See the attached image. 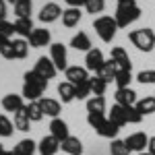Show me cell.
Instances as JSON below:
<instances>
[{
	"label": "cell",
	"mask_w": 155,
	"mask_h": 155,
	"mask_svg": "<svg viewBox=\"0 0 155 155\" xmlns=\"http://www.w3.org/2000/svg\"><path fill=\"white\" fill-rule=\"evenodd\" d=\"M93 29H95V33L99 35L101 41L110 44V41L116 37L118 23H116V19H114V17H97L95 21H93Z\"/></svg>",
	"instance_id": "obj_4"
},
{
	"label": "cell",
	"mask_w": 155,
	"mask_h": 155,
	"mask_svg": "<svg viewBox=\"0 0 155 155\" xmlns=\"http://www.w3.org/2000/svg\"><path fill=\"white\" fill-rule=\"evenodd\" d=\"M23 79H25V85H23V93L21 95L25 99H29V101H39L44 91H46V87H48V81L41 74H37L35 71H27Z\"/></svg>",
	"instance_id": "obj_1"
},
{
	"label": "cell",
	"mask_w": 155,
	"mask_h": 155,
	"mask_svg": "<svg viewBox=\"0 0 155 155\" xmlns=\"http://www.w3.org/2000/svg\"><path fill=\"white\" fill-rule=\"evenodd\" d=\"M132 81V72L130 71H118L116 72V79H114V83L118 89H126Z\"/></svg>",
	"instance_id": "obj_33"
},
{
	"label": "cell",
	"mask_w": 155,
	"mask_h": 155,
	"mask_svg": "<svg viewBox=\"0 0 155 155\" xmlns=\"http://www.w3.org/2000/svg\"><path fill=\"white\" fill-rule=\"evenodd\" d=\"M110 153L112 155H128L130 153V149L126 147L124 141H120V139H114L112 145H110Z\"/></svg>",
	"instance_id": "obj_34"
},
{
	"label": "cell",
	"mask_w": 155,
	"mask_h": 155,
	"mask_svg": "<svg viewBox=\"0 0 155 155\" xmlns=\"http://www.w3.org/2000/svg\"><path fill=\"white\" fill-rule=\"evenodd\" d=\"M110 122H114L116 126H124V124H128L126 122V112H124V107L122 106H112V112H110V116H107Z\"/></svg>",
	"instance_id": "obj_28"
},
{
	"label": "cell",
	"mask_w": 155,
	"mask_h": 155,
	"mask_svg": "<svg viewBox=\"0 0 155 155\" xmlns=\"http://www.w3.org/2000/svg\"><path fill=\"white\" fill-rule=\"evenodd\" d=\"M116 2H120V0H116Z\"/></svg>",
	"instance_id": "obj_52"
},
{
	"label": "cell",
	"mask_w": 155,
	"mask_h": 155,
	"mask_svg": "<svg viewBox=\"0 0 155 155\" xmlns=\"http://www.w3.org/2000/svg\"><path fill=\"white\" fill-rule=\"evenodd\" d=\"M6 2H11V4H15V2H17V0H6Z\"/></svg>",
	"instance_id": "obj_50"
},
{
	"label": "cell",
	"mask_w": 155,
	"mask_h": 155,
	"mask_svg": "<svg viewBox=\"0 0 155 155\" xmlns=\"http://www.w3.org/2000/svg\"><path fill=\"white\" fill-rule=\"evenodd\" d=\"M153 97H155V95H153Z\"/></svg>",
	"instance_id": "obj_53"
},
{
	"label": "cell",
	"mask_w": 155,
	"mask_h": 155,
	"mask_svg": "<svg viewBox=\"0 0 155 155\" xmlns=\"http://www.w3.org/2000/svg\"><path fill=\"white\" fill-rule=\"evenodd\" d=\"M37 17H39L41 23H54V21H58L60 17H62V8L56 2H48V4L41 6V11H39Z\"/></svg>",
	"instance_id": "obj_7"
},
{
	"label": "cell",
	"mask_w": 155,
	"mask_h": 155,
	"mask_svg": "<svg viewBox=\"0 0 155 155\" xmlns=\"http://www.w3.org/2000/svg\"><path fill=\"white\" fill-rule=\"evenodd\" d=\"M4 41H6V37H2V35H0V46H2Z\"/></svg>",
	"instance_id": "obj_48"
},
{
	"label": "cell",
	"mask_w": 155,
	"mask_h": 155,
	"mask_svg": "<svg viewBox=\"0 0 155 155\" xmlns=\"http://www.w3.org/2000/svg\"><path fill=\"white\" fill-rule=\"evenodd\" d=\"M116 72H118L116 64H114L112 60H106V62H104V66L99 68V72H97V74H99V77H101L106 83H112V81L116 79Z\"/></svg>",
	"instance_id": "obj_26"
},
{
	"label": "cell",
	"mask_w": 155,
	"mask_h": 155,
	"mask_svg": "<svg viewBox=\"0 0 155 155\" xmlns=\"http://www.w3.org/2000/svg\"><path fill=\"white\" fill-rule=\"evenodd\" d=\"M89 85H91V93H93V95H104L106 89H107V83L99 77V74L89 77Z\"/></svg>",
	"instance_id": "obj_32"
},
{
	"label": "cell",
	"mask_w": 155,
	"mask_h": 155,
	"mask_svg": "<svg viewBox=\"0 0 155 155\" xmlns=\"http://www.w3.org/2000/svg\"><path fill=\"white\" fill-rule=\"evenodd\" d=\"M147 151L151 155H155V137H149V145H147Z\"/></svg>",
	"instance_id": "obj_46"
},
{
	"label": "cell",
	"mask_w": 155,
	"mask_h": 155,
	"mask_svg": "<svg viewBox=\"0 0 155 155\" xmlns=\"http://www.w3.org/2000/svg\"><path fill=\"white\" fill-rule=\"evenodd\" d=\"M15 29H17V33L21 37H29L33 33V21H31V17H27V19H17L15 21Z\"/></svg>",
	"instance_id": "obj_24"
},
{
	"label": "cell",
	"mask_w": 155,
	"mask_h": 155,
	"mask_svg": "<svg viewBox=\"0 0 155 155\" xmlns=\"http://www.w3.org/2000/svg\"><path fill=\"white\" fill-rule=\"evenodd\" d=\"M110 60L116 64V68L118 71H132V62L128 58V54H126V50L116 46V48H112V54H110Z\"/></svg>",
	"instance_id": "obj_6"
},
{
	"label": "cell",
	"mask_w": 155,
	"mask_h": 155,
	"mask_svg": "<svg viewBox=\"0 0 155 155\" xmlns=\"http://www.w3.org/2000/svg\"><path fill=\"white\" fill-rule=\"evenodd\" d=\"M104 6H106V0H87V4H85L87 12H91V15L101 12V11H104Z\"/></svg>",
	"instance_id": "obj_41"
},
{
	"label": "cell",
	"mask_w": 155,
	"mask_h": 155,
	"mask_svg": "<svg viewBox=\"0 0 155 155\" xmlns=\"http://www.w3.org/2000/svg\"><path fill=\"white\" fill-rule=\"evenodd\" d=\"M6 155H12V151H6Z\"/></svg>",
	"instance_id": "obj_51"
},
{
	"label": "cell",
	"mask_w": 155,
	"mask_h": 155,
	"mask_svg": "<svg viewBox=\"0 0 155 155\" xmlns=\"http://www.w3.org/2000/svg\"><path fill=\"white\" fill-rule=\"evenodd\" d=\"M137 81H139L141 85L155 83V71H153V68H149V71H141L139 74H137Z\"/></svg>",
	"instance_id": "obj_39"
},
{
	"label": "cell",
	"mask_w": 155,
	"mask_h": 155,
	"mask_svg": "<svg viewBox=\"0 0 155 155\" xmlns=\"http://www.w3.org/2000/svg\"><path fill=\"white\" fill-rule=\"evenodd\" d=\"M25 112H27V116H29L31 122H39V120L44 118V112H41L39 101H29V104L25 106Z\"/></svg>",
	"instance_id": "obj_30"
},
{
	"label": "cell",
	"mask_w": 155,
	"mask_h": 155,
	"mask_svg": "<svg viewBox=\"0 0 155 155\" xmlns=\"http://www.w3.org/2000/svg\"><path fill=\"white\" fill-rule=\"evenodd\" d=\"M137 155H151V153H149V151H147V153H145V151H143V153H137Z\"/></svg>",
	"instance_id": "obj_49"
},
{
	"label": "cell",
	"mask_w": 155,
	"mask_h": 155,
	"mask_svg": "<svg viewBox=\"0 0 155 155\" xmlns=\"http://www.w3.org/2000/svg\"><path fill=\"white\" fill-rule=\"evenodd\" d=\"M124 143H126V147H128L130 151L143 153L145 147L149 145V137H147L145 132H132V134H128V137L124 139Z\"/></svg>",
	"instance_id": "obj_8"
},
{
	"label": "cell",
	"mask_w": 155,
	"mask_h": 155,
	"mask_svg": "<svg viewBox=\"0 0 155 155\" xmlns=\"http://www.w3.org/2000/svg\"><path fill=\"white\" fill-rule=\"evenodd\" d=\"M137 110L143 114V116H149V114H153L155 112V97H143V99H139L137 101Z\"/></svg>",
	"instance_id": "obj_31"
},
{
	"label": "cell",
	"mask_w": 155,
	"mask_h": 155,
	"mask_svg": "<svg viewBox=\"0 0 155 155\" xmlns=\"http://www.w3.org/2000/svg\"><path fill=\"white\" fill-rule=\"evenodd\" d=\"M64 74H66V81L72 83L74 87L85 83V81H89V71H87L85 66H68V68L64 71Z\"/></svg>",
	"instance_id": "obj_11"
},
{
	"label": "cell",
	"mask_w": 155,
	"mask_h": 155,
	"mask_svg": "<svg viewBox=\"0 0 155 155\" xmlns=\"http://www.w3.org/2000/svg\"><path fill=\"white\" fill-rule=\"evenodd\" d=\"M58 95L62 99V104H71L72 99H77V95H74V85L68 83V81L60 83L58 85Z\"/></svg>",
	"instance_id": "obj_23"
},
{
	"label": "cell",
	"mask_w": 155,
	"mask_h": 155,
	"mask_svg": "<svg viewBox=\"0 0 155 155\" xmlns=\"http://www.w3.org/2000/svg\"><path fill=\"white\" fill-rule=\"evenodd\" d=\"M74 95H77V99H89V95H93V93H91V85H89V81L77 85V87H74Z\"/></svg>",
	"instance_id": "obj_37"
},
{
	"label": "cell",
	"mask_w": 155,
	"mask_h": 155,
	"mask_svg": "<svg viewBox=\"0 0 155 155\" xmlns=\"http://www.w3.org/2000/svg\"><path fill=\"white\" fill-rule=\"evenodd\" d=\"M116 104L122 107H128V106H137V93L132 91L130 87H126V89H116Z\"/></svg>",
	"instance_id": "obj_14"
},
{
	"label": "cell",
	"mask_w": 155,
	"mask_h": 155,
	"mask_svg": "<svg viewBox=\"0 0 155 155\" xmlns=\"http://www.w3.org/2000/svg\"><path fill=\"white\" fill-rule=\"evenodd\" d=\"M128 39H130L132 46L137 50H141V52H151V50L155 48V31L149 29V27L130 31V33H128Z\"/></svg>",
	"instance_id": "obj_3"
},
{
	"label": "cell",
	"mask_w": 155,
	"mask_h": 155,
	"mask_svg": "<svg viewBox=\"0 0 155 155\" xmlns=\"http://www.w3.org/2000/svg\"><path fill=\"white\" fill-rule=\"evenodd\" d=\"M0 155H6V151H4V147L0 145Z\"/></svg>",
	"instance_id": "obj_47"
},
{
	"label": "cell",
	"mask_w": 155,
	"mask_h": 155,
	"mask_svg": "<svg viewBox=\"0 0 155 155\" xmlns=\"http://www.w3.org/2000/svg\"><path fill=\"white\" fill-rule=\"evenodd\" d=\"M124 112H126V122H128V124H139V122L143 120V114H141L134 106L124 107Z\"/></svg>",
	"instance_id": "obj_36"
},
{
	"label": "cell",
	"mask_w": 155,
	"mask_h": 155,
	"mask_svg": "<svg viewBox=\"0 0 155 155\" xmlns=\"http://www.w3.org/2000/svg\"><path fill=\"white\" fill-rule=\"evenodd\" d=\"M50 134L62 143L64 139L71 137V134H68V124H66L64 120H60V118H52V122H50Z\"/></svg>",
	"instance_id": "obj_12"
},
{
	"label": "cell",
	"mask_w": 155,
	"mask_h": 155,
	"mask_svg": "<svg viewBox=\"0 0 155 155\" xmlns=\"http://www.w3.org/2000/svg\"><path fill=\"white\" fill-rule=\"evenodd\" d=\"M60 149L68 155H81L83 153V143L79 141V137H68L60 143Z\"/></svg>",
	"instance_id": "obj_18"
},
{
	"label": "cell",
	"mask_w": 155,
	"mask_h": 155,
	"mask_svg": "<svg viewBox=\"0 0 155 155\" xmlns=\"http://www.w3.org/2000/svg\"><path fill=\"white\" fill-rule=\"evenodd\" d=\"M81 8H66V11H62V25L64 27H74V25H79L81 21Z\"/></svg>",
	"instance_id": "obj_19"
},
{
	"label": "cell",
	"mask_w": 155,
	"mask_h": 155,
	"mask_svg": "<svg viewBox=\"0 0 155 155\" xmlns=\"http://www.w3.org/2000/svg\"><path fill=\"white\" fill-rule=\"evenodd\" d=\"M12 33H17L15 23H11V21H0V35L6 37V39H11Z\"/></svg>",
	"instance_id": "obj_40"
},
{
	"label": "cell",
	"mask_w": 155,
	"mask_h": 155,
	"mask_svg": "<svg viewBox=\"0 0 155 155\" xmlns=\"http://www.w3.org/2000/svg\"><path fill=\"white\" fill-rule=\"evenodd\" d=\"M50 35L48 29H33V33L29 35V46L31 48H44V46H50Z\"/></svg>",
	"instance_id": "obj_15"
},
{
	"label": "cell",
	"mask_w": 155,
	"mask_h": 155,
	"mask_svg": "<svg viewBox=\"0 0 155 155\" xmlns=\"http://www.w3.org/2000/svg\"><path fill=\"white\" fill-rule=\"evenodd\" d=\"M0 21H6V0H0Z\"/></svg>",
	"instance_id": "obj_45"
},
{
	"label": "cell",
	"mask_w": 155,
	"mask_h": 155,
	"mask_svg": "<svg viewBox=\"0 0 155 155\" xmlns=\"http://www.w3.org/2000/svg\"><path fill=\"white\" fill-rule=\"evenodd\" d=\"M104 54H101V50H97V48H91L89 52H87V56H85V68L87 71H91V72H99V68L104 66Z\"/></svg>",
	"instance_id": "obj_9"
},
{
	"label": "cell",
	"mask_w": 155,
	"mask_h": 155,
	"mask_svg": "<svg viewBox=\"0 0 155 155\" xmlns=\"http://www.w3.org/2000/svg\"><path fill=\"white\" fill-rule=\"evenodd\" d=\"M60 149V141L58 139H54L52 134H48V137H44L41 141H39V145H37V151H39V155H56Z\"/></svg>",
	"instance_id": "obj_13"
},
{
	"label": "cell",
	"mask_w": 155,
	"mask_h": 155,
	"mask_svg": "<svg viewBox=\"0 0 155 155\" xmlns=\"http://www.w3.org/2000/svg\"><path fill=\"white\" fill-rule=\"evenodd\" d=\"M12 52H15V58H25L27 56V41L25 39H12Z\"/></svg>",
	"instance_id": "obj_35"
},
{
	"label": "cell",
	"mask_w": 155,
	"mask_h": 155,
	"mask_svg": "<svg viewBox=\"0 0 155 155\" xmlns=\"http://www.w3.org/2000/svg\"><path fill=\"white\" fill-rule=\"evenodd\" d=\"M12 124L6 116H0V137H11L12 134Z\"/></svg>",
	"instance_id": "obj_42"
},
{
	"label": "cell",
	"mask_w": 155,
	"mask_h": 155,
	"mask_svg": "<svg viewBox=\"0 0 155 155\" xmlns=\"http://www.w3.org/2000/svg\"><path fill=\"white\" fill-rule=\"evenodd\" d=\"M106 114H95V112H91V114H87V122H89V126H91V128H99V126H101V124H104V122H106Z\"/></svg>",
	"instance_id": "obj_38"
},
{
	"label": "cell",
	"mask_w": 155,
	"mask_h": 155,
	"mask_svg": "<svg viewBox=\"0 0 155 155\" xmlns=\"http://www.w3.org/2000/svg\"><path fill=\"white\" fill-rule=\"evenodd\" d=\"M66 4L71 6V8H81L87 4V0H66Z\"/></svg>",
	"instance_id": "obj_44"
},
{
	"label": "cell",
	"mask_w": 155,
	"mask_h": 155,
	"mask_svg": "<svg viewBox=\"0 0 155 155\" xmlns=\"http://www.w3.org/2000/svg\"><path fill=\"white\" fill-rule=\"evenodd\" d=\"M31 11H33V2L31 0H17L15 2V15H17V19L31 17Z\"/></svg>",
	"instance_id": "obj_25"
},
{
	"label": "cell",
	"mask_w": 155,
	"mask_h": 155,
	"mask_svg": "<svg viewBox=\"0 0 155 155\" xmlns=\"http://www.w3.org/2000/svg\"><path fill=\"white\" fill-rule=\"evenodd\" d=\"M118 130H120V126H116L114 122L106 120V122H104L95 132L99 134V137H104V139H112V141H114V139H116V134H118Z\"/></svg>",
	"instance_id": "obj_27"
},
{
	"label": "cell",
	"mask_w": 155,
	"mask_h": 155,
	"mask_svg": "<svg viewBox=\"0 0 155 155\" xmlns=\"http://www.w3.org/2000/svg\"><path fill=\"white\" fill-rule=\"evenodd\" d=\"M50 58L54 62L56 71H66L68 68V56H66V48L62 44H52L50 46Z\"/></svg>",
	"instance_id": "obj_5"
},
{
	"label": "cell",
	"mask_w": 155,
	"mask_h": 155,
	"mask_svg": "<svg viewBox=\"0 0 155 155\" xmlns=\"http://www.w3.org/2000/svg\"><path fill=\"white\" fill-rule=\"evenodd\" d=\"M37 149V145L31 141V139H23V141H19V143L15 145V149H12V155H33Z\"/></svg>",
	"instance_id": "obj_22"
},
{
	"label": "cell",
	"mask_w": 155,
	"mask_h": 155,
	"mask_svg": "<svg viewBox=\"0 0 155 155\" xmlns=\"http://www.w3.org/2000/svg\"><path fill=\"white\" fill-rule=\"evenodd\" d=\"M2 107L6 110V112H21L25 107L23 104V95H15V93H11V95H4L2 97Z\"/></svg>",
	"instance_id": "obj_16"
},
{
	"label": "cell",
	"mask_w": 155,
	"mask_h": 155,
	"mask_svg": "<svg viewBox=\"0 0 155 155\" xmlns=\"http://www.w3.org/2000/svg\"><path fill=\"white\" fill-rule=\"evenodd\" d=\"M0 54H2L6 60H12V58H15V52H12V39H6V41L0 46Z\"/></svg>",
	"instance_id": "obj_43"
},
{
	"label": "cell",
	"mask_w": 155,
	"mask_h": 155,
	"mask_svg": "<svg viewBox=\"0 0 155 155\" xmlns=\"http://www.w3.org/2000/svg\"><path fill=\"white\" fill-rule=\"evenodd\" d=\"M71 46L74 50H79V52H89V50H91V39H89V35H87L85 31H79V33L71 39Z\"/></svg>",
	"instance_id": "obj_20"
},
{
	"label": "cell",
	"mask_w": 155,
	"mask_h": 155,
	"mask_svg": "<svg viewBox=\"0 0 155 155\" xmlns=\"http://www.w3.org/2000/svg\"><path fill=\"white\" fill-rule=\"evenodd\" d=\"M87 112L95 114H106V97L104 95H91L87 99Z\"/></svg>",
	"instance_id": "obj_21"
},
{
	"label": "cell",
	"mask_w": 155,
	"mask_h": 155,
	"mask_svg": "<svg viewBox=\"0 0 155 155\" xmlns=\"http://www.w3.org/2000/svg\"><path fill=\"white\" fill-rule=\"evenodd\" d=\"M12 124H15V128L21 132H27L29 130V124H31V120H29V116H27V112H25V107L21 110V112H17L15 114V118H12Z\"/></svg>",
	"instance_id": "obj_29"
},
{
	"label": "cell",
	"mask_w": 155,
	"mask_h": 155,
	"mask_svg": "<svg viewBox=\"0 0 155 155\" xmlns=\"http://www.w3.org/2000/svg\"><path fill=\"white\" fill-rule=\"evenodd\" d=\"M141 17V8L137 6V0H120L118 8H116V23L120 27H128L130 23H134Z\"/></svg>",
	"instance_id": "obj_2"
},
{
	"label": "cell",
	"mask_w": 155,
	"mask_h": 155,
	"mask_svg": "<svg viewBox=\"0 0 155 155\" xmlns=\"http://www.w3.org/2000/svg\"><path fill=\"white\" fill-rule=\"evenodd\" d=\"M33 71L37 72V74H41L46 81L48 79H54L56 77V66H54V62H52V58H46V56H39L37 58V62H35V68Z\"/></svg>",
	"instance_id": "obj_10"
},
{
	"label": "cell",
	"mask_w": 155,
	"mask_h": 155,
	"mask_svg": "<svg viewBox=\"0 0 155 155\" xmlns=\"http://www.w3.org/2000/svg\"><path fill=\"white\" fill-rule=\"evenodd\" d=\"M39 106H41L44 116L58 118V114H60V101H58V99H52V97H41V99H39Z\"/></svg>",
	"instance_id": "obj_17"
}]
</instances>
